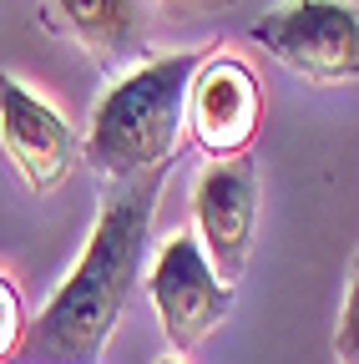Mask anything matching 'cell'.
I'll use <instances>...</instances> for the list:
<instances>
[{
  "label": "cell",
  "instance_id": "277c9868",
  "mask_svg": "<svg viewBox=\"0 0 359 364\" xmlns=\"http://www.w3.org/2000/svg\"><path fill=\"white\" fill-rule=\"evenodd\" d=\"M147 294L162 318V334L177 354L198 349L233 309V284L218 279L198 233H177L157 248V263L147 273Z\"/></svg>",
  "mask_w": 359,
  "mask_h": 364
},
{
  "label": "cell",
  "instance_id": "8fae6325",
  "mask_svg": "<svg viewBox=\"0 0 359 364\" xmlns=\"http://www.w3.org/2000/svg\"><path fill=\"white\" fill-rule=\"evenodd\" d=\"M162 6L172 16H223V11H233L238 0H162Z\"/></svg>",
  "mask_w": 359,
  "mask_h": 364
},
{
  "label": "cell",
  "instance_id": "8992f818",
  "mask_svg": "<svg viewBox=\"0 0 359 364\" xmlns=\"http://www.w3.org/2000/svg\"><path fill=\"white\" fill-rule=\"evenodd\" d=\"M258 122H263V86L258 76L228 56H203V66L193 71V86H188V132L203 157H238L253 147L258 136Z\"/></svg>",
  "mask_w": 359,
  "mask_h": 364
},
{
  "label": "cell",
  "instance_id": "6da1fadb",
  "mask_svg": "<svg viewBox=\"0 0 359 364\" xmlns=\"http://www.w3.org/2000/svg\"><path fill=\"white\" fill-rule=\"evenodd\" d=\"M167 172L172 162H157L127 182H107L92 238L66 273V284L36 314V324H26L16 364H102L127 299L137 294Z\"/></svg>",
  "mask_w": 359,
  "mask_h": 364
},
{
  "label": "cell",
  "instance_id": "9c48e42d",
  "mask_svg": "<svg viewBox=\"0 0 359 364\" xmlns=\"http://www.w3.org/2000/svg\"><path fill=\"white\" fill-rule=\"evenodd\" d=\"M26 344V314H21V294L11 279H0V364H16Z\"/></svg>",
  "mask_w": 359,
  "mask_h": 364
},
{
  "label": "cell",
  "instance_id": "3957f363",
  "mask_svg": "<svg viewBox=\"0 0 359 364\" xmlns=\"http://www.w3.org/2000/svg\"><path fill=\"white\" fill-rule=\"evenodd\" d=\"M248 41L304 81H359V6L354 0H279L248 26Z\"/></svg>",
  "mask_w": 359,
  "mask_h": 364
},
{
  "label": "cell",
  "instance_id": "52a82bcc",
  "mask_svg": "<svg viewBox=\"0 0 359 364\" xmlns=\"http://www.w3.org/2000/svg\"><path fill=\"white\" fill-rule=\"evenodd\" d=\"M0 147L31 193H56L81 157L71 122L16 76H0Z\"/></svg>",
  "mask_w": 359,
  "mask_h": 364
},
{
  "label": "cell",
  "instance_id": "7a4b0ae2",
  "mask_svg": "<svg viewBox=\"0 0 359 364\" xmlns=\"http://www.w3.org/2000/svg\"><path fill=\"white\" fill-rule=\"evenodd\" d=\"M208 51H183V56H157L117 76L86 127L81 157L92 162L107 182H127L157 162H172L177 136L188 117V86L193 71L203 66Z\"/></svg>",
  "mask_w": 359,
  "mask_h": 364
},
{
  "label": "cell",
  "instance_id": "ba28073f",
  "mask_svg": "<svg viewBox=\"0 0 359 364\" xmlns=\"http://www.w3.org/2000/svg\"><path fill=\"white\" fill-rule=\"evenodd\" d=\"M51 21L107 71L147 51V0H51Z\"/></svg>",
  "mask_w": 359,
  "mask_h": 364
},
{
  "label": "cell",
  "instance_id": "30bf717a",
  "mask_svg": "<svg viewBox=\"0 0 359 364\" xmlns=\"http://www.w3.org/2000/svg\"><path fill=\"white\" fill-rule=\"evenodd\" d=\"M334 354H339V364H359V258L349 268V294H344V314L334 329Z\"/></svg>",
  "mask_w": 359,
  "mask_h": 364
},
{
  "label": "cell",
  "instance_id": "5b68a950",
  "mask_svg": "<svg viewBox=\"0 0 359 364\" xmlns=\"http://www.w3.org/2000/svg\"><path fill=\"white\" fill-rule=\"evenodd\" d=\"M193 218H198V243L218 268V279L238 284L258 238V167L248 152L208 162L193 193Z\"/></svg>",
  "mask_w": 359,
  "mask_h": 364
},
{
  "label": "cell",
  "instance_id": "7c38bea8",
  "mask_svg": "<svg viewBox=\"0 0 359 364\" xmlns=\"http://www.w3.org/2000/svg\"><path fill=\"white\" fill-rule=\"evenodd\" d=\"M157 364H183V359H157Z\"/></svg>",
  "mask_w": 359,
  "mask_h": 364
}]
</instances>
